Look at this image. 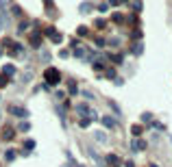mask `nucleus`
Returning a JSON list of instances; mask_svg holds the SVG:
<instances>
[{"label":"nucleus","mask_w":172,"mask_h":167,"mask_svg":"<svg viewBox=\"0 0 172 167\" xmlns=\"http://www.w3.org/2000/svg\"><path fill=\"white\" fill-rule=\"evenodd\" d=\"M7 82H9V80H7V74H0V87H5Z\"/></svg>","instance_id":"22"},{"label":"nucleus","mask_w":172,"mask_h":167,"mask_svg":"<svg viewBox=\"0 0 172 167\" xmlns=\"http://www.w3.org/2000/svg\"><path fill=\"white\" fill-rule=\"evenodd\" d=\"M144 148H146V143L142 139H133L131 141V152H144Z\"/></svg>","instance_id":"3"},{"label":"nucleus","mask_w":172,"mask_h":167,"mask_svg":"<svg viewBox=\"0 0 172 167\" xmlns=\"http://www.w3.org/2000/svg\"><path fill=\"white\" fill-rule=\"evenodd\" d=\"M150 117H152L150 113H144V115H142V119H144V122H150Z\"/></svg>","instance_id":"27"},{"label":"nucleus","mask_w":172,"mask_h":167,"mask_svg":"<svg viewBox=\"0 0 172 167\" xmlns=\"http://www.w3.org/2000/svg\"><path fill=\"white\" fill-rule=\"evenodd\" d=\"M81 96H83L85 100H94V96H92V91H81Z\"/></svg>","instance_id":"17"},{"label":"nucleus","mask_w":172,"mask_h":167,"mask_svg":"<svg viewBox=\"0 0 172 167\" xmlns=\"http://www.w3.org/2000/svg\"><path fill=\"white\" fill-rule=\"evenodd\" d=\"M133 52H135V54H142V52H144L142 43H135V46H133Z\"/></svg>","instance_id":"16"},{"label":"nucleus","mask_w":172,"mask_h":167,"mask_svg":"<svg viewBox=\"0 0 172 167\" xmlns=\"http://www.w3.org/2000/svg\"><path fill=\"white\" fill-rule=\"evenodd\" d=\"M5 159H7V161H13V159H15V152H13V150H7Z\"/></svg>","instance_id":"14"},{"label":"nucleus","mask_w":172,"mask_h":167,"mask_svg":"<svg viewBox=\"0 0 172 167\" xmlns=\"http://www.w3.org/2000/svg\"><path fill=\"white\" fill-rule=\"evenodd\" d=\"M11 113L15 115V117H20V119H26V117H29V111H26L24 106H11Z\"/></svg>","instance_id":"2"},{"label":"nucleus","mask_w":172,"mask_h":167,"mask_svg":"<svg viewBox=\"0 0 172 167\" xmlns=\"http://www.w3.org/2000/svg\"><path fill=\"white\" fill-rule=\"evenodd\" d=\"M142 0H133V9H135V11H142Z\"/></svg>","instance_id":"12"},{"label":"nucleus","mask_w":172,"mask_h":167,"mask_svg":"<svg viewBox=\"0 0 172 167\" xmlns=\"http://www.w3.org/2000/svg\"><path fill=\"white\" fill-rule=\"evenodd\" d=\"M94 26H96V28H105V20H96Z\"/></svg>","instance_id":"23"},{"label":"nucleus","mask_w":172,"mask_h":167,"mask_svg":"<svg viewBox=\"0 0 172 167\" xmlns=\"http://www.w3.org/2000/svg\"><path fill=\"white\" fill-rule=\"evenodd\" d=\"M50 37H52V41H55V43H61V39H63V37H61L59 33H52Z\"/></svg>","instance_id":"15"},{"label":"nucleus","mask_w":172,"mask_h":167,"mask_svg":"<svg viewBox=\"0 0 172 167\" xmlns=\"http://www.w3.org/2000/svg\"><path fill=\"white\" fill-rule=\"evenodd\" d=\"M76 113H78V115H89V117H92V119L96 117V115L92 113V111H89V109L85 106V104H78V106H76Z\"/></svg>","instance_id":"5"},{"label":"nucleus","mask_w":172,"mask_h":167,"mask_svg":"<svg viewBox=\"0 0 172 167\" xmlns=\"http://www.w3.org/2000/svg\"><path fill=\"white\" fill-rule=\"evenodd\" d=\"M107 9H109V4H107V2H100V4H98V11H100V13H105Z\"/></svg>","instance_id":"20"},{"label":"nucleus","mask_w":172,"mask_h":167,"mask_svg":"<svg viewBox=\"0 0 172 167\" xmlns=\"http://www.w3.org/2000/svg\"><path fill=\"white\" fill-rule=\"evenodd\" d=\"M105 163L109 165V167H120V159H118L115 154H107L105 156Z\"/></svg>","instance_id":"4"},{"label":"nucleus","mask_w":172,"mask_h":167,"mask_svg":"<svg viewBox=\"0 0 172 167\" xmlns=\"http://www.w3.org/2000/svg\"><path fill=\"white\" fill-rule=\"evenodd\" d=\"M2 74H7V76H13V74H15V65H5V67H2Z\"/></svg>","instance_id":"8"},{"label":"nucleus","mask_w":172,"mask_h":167,"mask_svg":"<svg viewBox=\"0 0 172 167\" xmlns=\"http://www.w3.org/2000/svg\"><path fill=\"white\" fill-rule=\"evenodd\" d=\"M150 167H159V165H150Z\"/></svg>","instance_id":"30"},{"label":"nucleus","mask_w":172,"mask_h":167,"mask_svg":"<svg viewBox=\"0 0 172 167\" xmlns=\"http://www.w3.org/2000/svg\"><path fill=\"white\" fill-rule=\"evenodd\" d=\"M68 54H70L68 50H61V52H59V57H61V59H68Z\"/></svg>","instance_id":"25"},{"label":"nucleus","mask_w":172,"mask_h":167,"mask_svg":"<svg viewBox=\"0 0 172 167\" xmlns=\"http://www.w3.org/2000/svg\"><path fill=\"white\" fill-rule=\"evenodd\" d=\"M59 78H61L59 70H55V67H48V70H46V80L50 82V85H57V82H59Z\"/></svg>","instance_id":"1"},{"label":"nucleus","mask_w":172,"mask_h":167,"mask_svg":"<svg viewBox=\"0 0 172 167\" xmlns=\"http://www.w3.org/2000/svg\"><path fill=\"white\" fill-rule=\"evenodd\" d=\"M131 133H133L135 137H140V135H142V126H133V128H131Z\"/></svg>","instance_id":"13"},{"label":"nucleus","mask_w":172,"mask_h":167,"mask_svg":"<svg viewBox=\"0 0 172 167\" xmlns=\"http://www.w3.org/2000/svg\"><path fill=\"white\" fill-rule=\"evenodd\" d=\"M31 76H33L31 72H24V74H22V82H29V80H31Z\"/></svg>","instance_id":"19"},{"label":"nucleus","mask_w":172,"mask_h":167,"mask_svg":"<svg viewBox=\"0 0 172 167\" xmlns=\"http://www.w3.org/2000/svg\"><path fill=\"white\" fill-rule=\"evenodd\" d=\"M0 54H2V50H0Z\"/></svg>","instance_id":"31"},{"label":"nucleus","mask_w":172,"mask_h":167,"mask_svg":"<svg viewBox=\"0 0 172 167\" xmlns=\"http://www.w3.org/2000/svg\"><path fill=\"white\" fill-rule=\"evenodd\" d=\"M5 139H13V130L11 128H5Z\"/></svg>","instance_id":"21"},{"label":"nucleus","mask_w":172,"mask_h":167,"mask_svg":"<svg viewBox=\"0 0 172 167\" xmlns=\"http://www.w3.org/2000/svg\"><path fill=\"white\" fill-rule=\"evenodd\" d=\"M29 128H31L29 124H26V122H22L20 126H17V130H22V133H26V130H29Z\"/></svg>","instance_id":"18"},{"label":"nucleus","mask_w":172,"mask_h":167,"mask_svg":"<svg viewBox=\"0 0 172 167\" xmlns=\"http://www.w3.org/2000/svg\"><path fill=\"white\" fill-rule=\"evenodd\" d=\"M94 139H96V141H103V143H105V141H107V135H105L103 130H98V133H94Z\"/></svg>","instance_id":"9"},{"label":"nucleus","mask_w":172,"mask_h":167,"mask_svg":"<svg viewBox=\"0 0 172 167\" xmlns=\"http://www.w3.org/2000/svg\"><path fill=\"white\" fill-rule=\"evenodd\" d=\"M41 59L44 61H50V52H41Z\"/></svg>","instance_id":"26"},{"label":"nucleus","mask_w":172,"mask_h":167,"mask_svg":"<svg viewBox=\"0 0 172 167\" xmlns=\"http://www.w3.org/2000/svg\"><path fill=\"white\" fill-rule=\"evenodd\" d=\"M107 4H118V0H109V2H107Z\"/></svg>","instance_id":"28"},{"label":"nucleus","mask_w":172,"mask_h":167,"mask_svg":"<svg viewBox=\"0 0 172 167\" xmlns=\"http://www.w3.org/2000/svg\"><path fill=\"white\" fill-rule=\"evenodd\" d=\"M92 9H94V4H92V2H83V4H81V11H83V13H89Z\"/></svg>","instance_id":"10"},{"label":"nucleus","mask_w":172,"mask_h":167,"mask_svg":"<svg viewBox=\"0 0 172 167\" xmlns=\"http://www.w3.org/2000/svg\"><path fill=\"white\" fill-rule=\"evenodd\" d=\"M31 43H33V48H39V43H41V35H39V33L31 35Z\"/></svg>","instance_id":"6"},{"label":"nucleus","mask_w":172,"mask_h":167,"mask_svg":"<svg viewBox=\"0 0 172 167\" xmlns=\"http://www.w3.org/2000/svg\"><path fill=\"white\" fill-rule=\"evenodd\" d=\"M68 91H70V94H76V91H78V87H76V82H68Z\"/></svg>","instance_id":"11"},{"label":"nucleus","mask_w":172,"mask_h":167,"mask_svg":"<svg viewBox=\"0 0 172 167\" xmlns=\"http://www.w3.org/2000/svg\"><path fill=\"white\" fill-rule=\"evenodd\" d=\"M24 148H26V152H29L31 148H35V141H26V143H24Z\"/></svg>","instance_id":"24"},{"label":"nucleus","mask_w":172,"mask_h":167,"mask_svg":"<svg viewBox=\"0 0 172 167\" xmlns=\"http://www.w3.org/2000/svg\"><path fill=\"white\" fill-rule=\"evenodd\" d=\"M100 122L107 126V128H115V119H111V117H107V115H103V119Z\"/></svg>","instance_id":"7"},{"label":"nucleus","mask_w":172,"mask_h":167,"mask_svg":"<svg viewBox=\"0 0 172 167\" xmlns=\"http://www.w3.org/2000/svg\"><path fill=\"white\" fill-rule=\"evenodd\" d=\"M126 167H135V165H133V163H131V161H129V163H126Z\"/></svg>","instance_id":"29"}]
</instances>
